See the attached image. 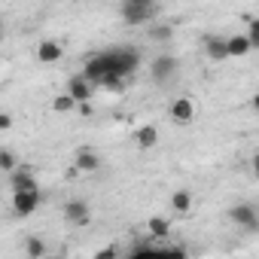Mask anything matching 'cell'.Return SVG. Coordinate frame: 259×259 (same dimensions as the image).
<instances>
[{"mask_svg": "<svg viewBox=\"0 0 259 259\" xmlns=\"http://www.w3.org/2000/svg\"><path fill=\"white\" fill-rule=\"evenodd\" d=\"M0 40H4V22H0Z\"/></svg>", "mask_w": 259, "mask_h": 259, "instance_id": "603a6c76", "label": "cell"}, {"mask_svg": "<svg viewBox=\"0 0 259 259\" xmlns=\"http://www.w3.org/2000/svg\"><path fill=\"white\" fill-rule=\"evenodd\" d=\"M16 168H19L16 156H13V153H7V150H0V171H16Z\"/></svg>", "mask_w": 259, "mask_h": 259, "instance_id": "d6986e66", "label": "cell"}, {"mask_svg": "<svg viewBox=\"0 0 259 259\" xmlns=\"http://www.w3.org/2000/svg\"><path fill=\"white\" fill-rule=\"evenodd\" d=\"M13 128V116L10 113H0V132H10Z\"/></svg>", "mask_w": 259, "mask_h": 259, "instance_id": "44dd1931", "label": "cell"}, {"mask_svg": "<svg viewBox=\"0 0 259 259\" xmlns=\"http://www.w3.org/2000/svg\"><path fill=\"white\" fill-rule=\"evenodd\" d=\"M64 220H67L70 226H85V223L92 220V210H89V204H85V201L73 198V201H67V204H64Z\"/></svg>", "mask_w": 259, "mask_h": 259, "instance_id": "8992f818", "label": "cell"}, {"mask_svg": "<svg viewBox=\"0 0 259 259\" xmlns=\"http://www.w3.org/2000/svg\"><path fill=\"white\" fill-rule=\"evenodd\" d=\"M73 171H85V174L101 171V159H98L89 147H79V150H76V165H73Z\"/></svg>", "mask_w": 259, "mask_h": 259, "instance_id": "8fae6325", "label": "cell"}, {"mask_svg": "<svg viewBox=\"0 0 259 259\" xmlns=\"http://www.w3.org/2000/svg\"><path fill=\"white\" fill-rule=\"evenodd\" d=\"M52 110H55V113H73V110H76V104H73V98H70V95H58V98L52 101Z\"/></svg>", "mask_w": 259, "mask_h": 259, "instance_id": "ac0fdd59", "label": "cell"}, {"mask_svg": "<svg viewBox=\"0 0 259 259\" xmlns=\"http://www.w3.org/2000/svg\"><path fill=\"white\" fill-rule=\"evenodd\" d=\"M159 7L150 4V0H122V7H119V16L125 25H147L150 19H156Z\"/></svg>", "mask_w": 259, "mask_h": 259, "instance_id": "6da1fadb", "label": "cell"}, {"mask_svg": "<svg viewBox=\"0 0 259 259\" xmlns=\"http://www.w3.org/2000/svg\"><path fill=\"white\" fill-rule=\"evenodd\" d=\"M25 253H28L31 259H43V256H46V241H43V238H28V241H25Z\"/></svg>", "mask_w": 259, "mask_h": 259, "instance_id": "9a60e30c", "label": "cell"}, {"mask_svg": "<svg viewBox=\"0 0 259 259\" xmlns=\"http://www.w3.org/2000/svg\"><path fill=\"white\" fill-rule=\"evenodd\" d=\"M150 37L159 40V43H168V40L174 37V28H171V25H153V28H150Z\"/></svg>", "mask_w": 259, "mask_h": 259, "instance_id": "e0dca14e", "label": "cell"}, {"mask_svg": "<svg viewBox=\"0 0 259 259\" xmlns=\"http://www.w3.org/2000/svg\"><path fill=\"white\" fill-rule=\"evenodd\" d=\"M10 186H13V192H34V189H40L34 174H31V168H16L13 177H10Z\"/></svg>", "mask_w": 259, "mask_h": 259, "instance_id": "ba28073f", "label": "cell"}, {"mask_svg": "<svg viewBox=\"0 0 259 259\" xmlns=\"http://www.w3.org/2000/svg\"><path fill=\"white\" fill-rule=\"evenodd\" d=\"M43 259H64V256H43Z\"/></svg>", "mask_w": 259, "mask_h": 259, "instance_id": "7402d4cb", "label": "cell"}, {"mask_svg": "<svg viewBox=\"0 0 259 259\" xmlns=\"http://www.w3.org/2000/svg\"><path fill=\"white\" fill-rule=\"evenodd\" d=\"M171 207H174L177 213H189V210H192V192H189V189H177V192L171 195Z\"/></svg>", "mask_w": 259, "mask_h": 259, "instance_id": "5bb4252c", "label": "cell"}, {"mask_svg": "<svg viewBox=\"0 0 259 259\" xmlns=\"http://www.w3.org/2000/svg\"><path fill=\"white\" fill-rule=\"evenodd\" d=\"M174 73H177V58H174V55L162 52V55L153 58V64H150V76H153L156 82H165V79H171Z\"/></svg>", "mask_w": 259, "mask_h": 259, "instance_id": "3957f363", "label": "cell"}, {"mask_svg": "<svg viewBox=\"0 0 259 259\" xmlns=\"http://www.w3.org/2000/svg\"><path fill=\"white\" fill-rule=\"evenodd\" d=\"M171 119H174L177 125H189V122H195V101H192L189 95L177 98V101L171 104Z\"/></svg>", "mask_w": 259, "mask_h": 259, "instance_id": "5b68a950", "label": "cell"}, {"mask_svg": "<svg viewBox=\"0 0 259 259\" xmlns=\"http://www.w3.org/2000/svg\"><path fill=\"white\" fill-rule=\"evenodd\" d=\"M229 220H232L235 226L250 229V232H256V229H259V213H256V207H253V204H235V207L229 210Z\"/></svg>", "mask_w": 259, "mask_h": 259, "instance_id": "277c9868", "label": "cell"}, {"mask_svg": "<svg viewBox=\"0 0 259 259\" xmlns=\"http://www.w3.org/2000/svg\"><path fill=\"white\" fill-rule=\"evenodd\" d=\"M204 52H207V58H213V61L229 58V55H226V40H223V37H207V40H204Z\"/></svg>", "mask_w": 259, "mask_h": 259, "instance_id": "4fadbf2b", "label": "cell"}, {"mask_svg": "<svg viewBox=\"0 0 259 259\" xmlns=\"http://www.w3.org/2000/svg\"><path fill=\"white\" fill-rule=\"evenodd\" d=\"M40 201H43L40 189H34V192H13V213L16 217H31L40 207Z\"/></svg>", "mask_w": 259, "mask_h": 259, "instance_id": "7a4b0ae2", "label": "cell"}, {"mask_svg": "<svg viewBox=\"0 0 259 259\" xmlns=\"http://www.w3.org/2000/svg\"><path fill=\"white\" fill-rule=\"evenodd\" d=\"M64 95H70L76 107H79V104H89V98H92V82H85V79L76 73V76L67 79V92H64Z\"/></svg>", "mask_w": 259, "mask_h": 259, "instance_id": "52a82bcc", "label": "cell"}, {"mask_svg": "<svg viewBox=\"0 0 259 259\" xmlns=\"http://www.w3.org/2000/svg\"><path fill=\"white\" fill-rule=\"evenodd\" d=\"M95 259H119V247H116V244H110V247H104Z\"/></svg>", "mask_w": 259, "mask_h": 259, "instance_id": "ffe728a7", "label": "cell"}, {"mask_svg": "<svg viewBox=\"0 0 259 259\" xmlns=\"http://www.w3.org/2000/svg\"><path fill=\"white\" fill-rule=\"evenodd\" d=\"M61 55H64V46H61L58 40H40L37 58H40L43 64H55V61H61Z\"/></svg>", "mask_w": 259, "mask_h": 259, "instance_id": "9c48e42d", "label": "cell"}, {"mask_svg": "<svg viewBox=\"0 0 259 259\" xmlns=\"http://www.w3.org/2000/svg\"><path fill=\"white\" fill-rule=\"evenodd\" d=\"M156 141H159L156 125H141L138 132H135V144H138V150H153Z\"/></svg>", "mask_w": 259, "mask_h": 259, "instance_id": "7c38bea8", "label": "cell"}, {"mask_svg": "<svg viewBox=\"0 0 259 259\" xmlns=\"http://www.w3.org/2000/svg\"><path fill=\"white\" fill-rule=\"evenodd\" d=\"M250 52H253V46H250L247 34H235V37L226 40V55H229V58H244V55H250Z\"/></svg>", "mask_w": 259, "mask_h": 259, "instance_id": "30bf717a", "label": "cell"}, {"mask_svg": "<svg viewBox=\"0 0 259 259\" xmlns=\"http://www.w3.org/2000/svg\"><path fill=\"white\" fill-rule=\"evenodd\" d=\"M150 235H156V238H165L168 232H171V223L165 220V217H150Z\"/></svg>", "mask_w": 259, "mask_h": 259, "instance_id": "2e32d148", "label": "cell"}]
</instances>
